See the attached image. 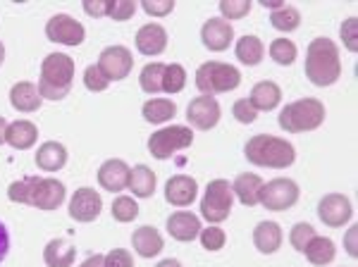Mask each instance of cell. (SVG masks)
Returning a JSON list of instances; mask_svg holds the SVG:
<instances>
[{
	"label": "cell",
	"mask_w": 358,
	"mask_h": 267,
	"mask_svg": "<svg viewBox=\"0 0 358 267\" xmlns=\"http://www.w3.org/2000/svg\"><path fill=\"white\" fill-rule=\"evenodd\" d=\"M67 189L60 179L55 177H22L8 187V199L13 203H22V205H31L36 210L53 212L65 203Z\"/></svg>",
	"instance_id": "1"
},
{
	"label": "cell",
	"mask_w": 358,
	"mask_h": 267,
	"mask_svg": "<svg viewBox=\"0 0 358 267\" xmlns=\"http://www.w3.org/2000/svg\"><path fill=\"white\" fill-rule=\"evenodd\" d=\"M306 79L313 86H332L342 77V60H339V45L327 36H317L306 48Z\"/></svg>",
	"instance_id": "2"
},
{
	"label": "cell",
	"mask_w": 358,
	"mask_h": 267,
	"mask_svg": "<svg viewBox=\"0 0 358 267\" xmlns=\"http://www.w3.org/2000/svg\"><path fill=\"white\" fill-rule=\"evenodd\" d=\"M244 158L256 167L287 170L296 162V148L292 141L273 134H256L244 143Z\"/></svg>",
	"instance_id": "3"
},
{
	"label": "cell",
	"mask_w": 358,
	"mask_h": 267,
	"mask_svg": "<svg viewBox=\"0 0 358 267\" xmlns=\"http://www.w3.org/2000/svg\"><path fill=\"white\" fill-rule=\"evenodd\" d=\"M74 60L67 53H50L41 62V77H38V94L43 101H62L72 91L74 81Z\"/></svg>",
	"instance_id": "4"
},
{
	"label": "cell",
	"mask_w": 358,
	"mask_h": 267,
	"mask_svg": "<svg viewBox=\"0 0 358 267\" xmlns=\"http://www.w3.org/2000/svg\"><path fill=\"white\" fill-rule=\"evenodd\" d=\"M325 115H327V110L320 98H299V101L287 103V106L280 110L277 124L287 134L315 131L317 127H322Z\"/></svg>",
	"instance_id": "5"
},
{
	"label": "cell",
	"mask_w": 358,
	"mask_h": 267,
	"mask_svg": "<svg viewBox=\"0 0 358 267\" xmlns=\"http://www.w3.org/2000/svg\"><path fill=\"white\" fill-rule=\"evenodd\" d=\"M241 84V72L229 62H203L196 69V89L201 91V96H217V94H229V91L239 89Z\"/></svg>",
	"instance_id": "6"
},
{
	"label": "cell",
	"mask_w": 358,
	"mask_h": 267,
	"mask_svg": "<svg viewBox=\"0 0 358 267\" xmlns=\"http://www.w3.org/2000/svg\"><path fill=\"white\" fill-rule=\"evenodd\" d=\"M234 205V194H232V184L227 179H213L208 182L206 194L201 199V215L208 224H220L232 215Z\"/></svg>",
	"instance_id": "7"
},
{
	"label": "cell",
	"mask_w": 358,
	"mask_h": 267,
	"mask_svg": "<svg viewBox=\"0 0 358 267\" xmlns=\"http://www.w3.org/2000/svg\"><path fill=\"white\" fill-rule=\"evenodd\" d=\"M194 143V129L187 124H170L163 127L148 136V153L153 155L155 160H167L172 158L179 150H187Z\"/></svg>",
	"instance_id": "8"
},
{
	"label": "cell",
	"mask_w": 358,
	"mask_h": 267,
	"mask_svg": "<svg viewBox=\"0 0 358 267\" xmlns=\"http://www.w3.org/2000/svg\"><path fill=\"white\" fill-rule=\"evenodd\" d=\"M299 196H301V189H299V184L294 182V179L277 177V179H270L268 184H263L261 203H258V205H263L265 210H270V212H282L296 205Z\"/></svg>",
	"instance_id": "9"
},
{
	"label": "cell",
	"mask_w": 358,
	"mask_h": 267,
	"mask_svg": "<svg viewBox=\"0 0 358 267\" xmlns=\"http://www.w3.org/2000/svg\"><path fill=\"white\" fill-rule=\"evenodd\" d=\"M45 36H48V41H53V43L77 48V45L84 43L86 29H84L82 22H77L72 15L57 13L45 22Z\"/></svg>",
	"instance_id": "10"
},
{
	"label": "cell",
	"mask_w": 358,
	"mask_h": 267,
	"mask_svg": "<svg viewBox=\"0 0 358 267\" xmlns=\"http://www.w3.org/2000/svg\"><path fill=\"white\" fill-rule=\"evenodd\" d=\"M98 69L108 77V81H122L131 74L134 67V55L127 45H108L98 55Z\"/></svg>",
	"instance_id": "11"
},
{
	"label": "cell",
	"mask_w": 358,
	"mask_h": 267,
	"mask_svg": "<svg viewBox=\"0 0 358 267\" xmlns=\"http://www.w3.org/2000/svg\"><path fill=\"white\" fill-rule=\"evenodd\" d=\"M317 217H320V222L327 224V227L339 229L351 222V217H354V205H351V201L346 199L344 194H327L317 201Z\"/></svg>",
	"instance_id": "12"
},
{
	"label": "cell",
	"mask_w": 358,
	"mask_h": 267,
	"mask_svg": "<svg viewBox=\"0 0 358 267\" xmlns=\"http://www.w3.org/2000/svg\"><path fill=\"white\" fill-rule=\"evenodd\" d=\"M101 210H103V196L91 187H82L74 191L72 199H69V208H67L69 217L82 224L96 222Z\"/></svg>",
	"instance_id": "13"
},
{
	"label": "cell",
	"mask_w": 358,
	"mask_h": 267,
	"mask_svg": "<svg viewBox=\"0 0 358 267\" xmlns=\"http://www.w3.org/2000/svg\"><path fill=\"white\" fill-rule=\"evenodd\" d=\"M220 117H222V108L213 96H199L187 106L189 124H192L194 129H199V131L215 129Z\"/></svg>",
	"instance_id": "14"
},
{
	"label": "cell",
	"mask_w": 358,
	"mask_h": 267,
	"mask_svg": "<svg viewBox=\"0 0 358 267\" xmlns=\"http://www.w3.org/2000/svg\"><path fill=\"white\" fill-rule=\"evenodd\" d=\"M201 41H203V45L208 50L222 53V50H227L229 45H232L234 27L229 24L227 20H222V17H210V20L203 22V27H201Z\"/></svg>",
	"instance_id": "15"
},
{
	"label": "cell",
	"mask_w": 358,
	"mask_h": 267,
	"mask_svg": "<svg viewBox=\"0 0 358 267\" xmlns=\"http://www.w3.org/2000/svg\"><path fill=\"white\" fill-rule=\"evenodd\" d=\"M129 172H131V167L127 165L124 160L110 158L98 167L96 177L103 191H108V194H122L127 189V184H129Z\"/></svg>",
	"instance_id": "16"
},
{
	"label": "cell",
	"mask_w": 358,
	"mask_h": 267,
	"mask_svg": "<svg viewBox=\"0 0 358 267\" xmlns=\"http://www.w3.org/2000/svg\"><path fill=\"white\" fill-rule=\"evenodd\" d=\"M199 196V182L192 174H175L167 179L165 184V201L175 208H187L192 205Z\"/></svg>",
	"instance_id": "17"
},
{
	"label": "cell",
	"mask_w": 358,
	"mask_h": 267,
	"mask_svg": "<svg viewBox=\"0 0 358 267\" xmlns=\"http://www.w3.org/2000/svg\"><path fill=\"white\" fill-rule=\"evenodd\" d=\"M165 229L167 234L172 236L175 241H182V243H189L194 239H199L201 234V217L189 210H179V212H172L165 222Z\"/></svg>",
	"instance_id": "18"
},
{
	"label": "cell",
	"mask_w": 358,
	"mask_h": 267,
	"mask_svg": "<svg viewBox=\"0 0 358 267\" xmlns=\"http://www.w3.org/2000/svg\"><path fill=\"white\" fill-rule=\"evenodd\" d=\"M167 48V31L158 22H148L136 31V50L146 57L163 55Z\"/></svg>",
	"instance_id": "19"
},
{
	"label": "cell",
	"mask_w": 358,
	"mask_h": 267,
	"mask_svg": "<svg viewBox=\"0 0 358 267\" xmlns=\"http://www.w3.org/2000/svg\"><path fill=\"white\" fill-rule=\"evenodd\" d=\"M282 241H285L282 227L273 219H263V222H258L253 227V246H256L258 253L273 255L282 248Z\"/></svg>",
	"instance_id": "20"
},
{
	"label": "cell",
	"mask_w": 358,
	"mask_h": 267,
	"mask_svg": "<svg viewBox=\"0 0 358 267\" xmlns=\"http://www.w3.org/2000/svg\"><path fill=\"white\" fill-rule=\"evenodd\" d=\"M263 179L253 172H241L234 177L232 182V194L234 199L246 208H253L261 203V189H263Z\"/></svg>",
	"instance_id": "21"
},
{
	"label": "cell",
	"mask_w": 358,
	"mask_h": 267,
	"mask_svg": "<svg viewBox=\"0 0 358 267\" xmlns=\"http://www.w3.org/2000/svg\"><path fill=\"white\" fill-rule=\"evenodd\" d=\"M10 106H13L17 113H36L38 108L43 106V98L38 94V86L34 81H17V84L10 89Z\"/></svg>",
	"instance_id": "22"
},
{
	"label": "cell",
	"mask_w": 358,
	"mask_h": 267,
	"mask_svg": "<svg viewBox=\"0 0 358 267\" xmlns=\"http://www.w3.org/2000/svg\"><path fill=\"white\" fill-rule=\"evenodd\" d=\"M77 258V246L67 236L50 239L43 248V263L45 267H72Z\"/></svg>",
	"instance_id": "23"
},
{
	"label": "cell",
	"mask_w": 358,
	"mask_h": 267,
	"mask_svg": "<svg viewBox=\"0 0 358 267\" xmlns=\"http://www.w3.org/2000/svg\"><path fill=\"white\" fill-rule=\"evenodd\" d=\"M38 141V127L29 120H17L10 122L8 131H5V143L13 146L15 150H29L34 148Z\"/></svg>",
	"instance_id": "24"
},
{
	"label": "cell",
	"mask_w": 358,
	"mask_h": 267,
	"mask_svg": "<svg viewBox=\"0 0 358 267\" xmlns=\"http://www.w3.org/2000/svg\"><path fill=\"white\" fill-rule=\"evenodd\" d=\"M131 246H134V251L141 255V258H155V255L163 253L165 239L155 227L143 224V227H138L134 234H131Z\"/></svg>",
	"instance_id": "25"
},
{
	"label": "cell",
	"mask_w": 358,
	"mask_h": 267,
	"mask_svg": "<svg viewBox=\"0 0 358 267\" xmlns=\"http://www.w3.org/2000/svg\"><path fill=\"white\" fill-rule=\"evenodd\" d=\"M248 103H251L258 113H270V110H275L282 103L280 84H275V81H270V79L258 81L251 89V94H248Z\"/></svg>",
	"instance_id": "26"
},
{
	"label": "cell",
	"mask_w": 358,
	"mask_h": 267,
	"mask_svg": "<svg viewBox=\"0 0 358 267\" xmlns=\"http://www.w3.org/2000/svg\"><path fill=\"white\" fill-rule=\"evenodd\" d=\"M67 158H69V153H67V148H65V143H60V141H45L38 146L36 150V165H38V170H43V172H60L62 167L67 165Z\"/></svg>",
	"instance_id": "27"
},
{
	"label": "cell",
	"mask_w": 358,
	"mask_h": 267,
	"mask_svg": "<svg viewBox=\"0 0 358 267\" xmlns=\"http://www.w3.org/2000/svg\"><path fill=\"white\" fill-rule=\"evenodd\" d=\"M234 55H236V60H239L241 65L256 67V65H261L263 57H265V45H263V41L258 36L246 34V36H241L234 43Z\"/></svg>",
	"instance_id": "28"
},
{
	"label": "cell",
	"mask_w": 358,
	"mask_h": 267,
	"mask_svg": "<svg viewBox=\"0 0 358 267\" xmlns=\"http://www.w3.org/2000/svg\"><path fill=\"white\" fill-rule=\"evenodd\" d=\"M303 255L310 265L325 267V265H330L334 260V255H337V246H334V241L330 239V236H317L315 234L308 246H306Z\"/></svg>",
	"instance_id": "29"
},
{
	"label": "cell",
	"mask_w": 358,
	"mask_h": 267,
	"mask_svg": "<svg viewBox=\"0 0 358 267\" xmlns=\"http://www.w3.org/2000/svg\"><path fill=\"white\" fill-rule=\"evenodd\" d=\"M127 189L134 194V199H151L155 191V172L148 165H134L129 172Z\"/></svg>",
	"instance_id": "30"
},
{
	"label": "cell",
	"mask_w": 358,
	"mask_h": 267,
	"mask_svg": "<svg viewBox=\"0 0 358 267\" xmlns=\"http://www.w3.org/2000/svg\"><path fill=\"white\" fill-rule=\"evenodd\" d=\"M141 115L148 124H165L177 115V106L170 98H148L141 108Z\"/></svg>",
	"instance_id": "31"
},
{
	"label": "cell",
	"mask_w": 358,
	"mask_h": 267,
	"mask_svg": "<svg viewBox=\"0 0 358 267\" xmlns=\"http://www.w3.org/2000/svg\"><path fill=\"white\" fill-rule=\"evenodd\" d=\"M163 74H165V62H148L138 74V86L143 94H160L163 91Z\"/></svg>",
	"instance_id": "32"
},
{
	"label": "cell",
	"mask_w": 358,
	"mask_h": 267,
	"mask_svg": "<svg viewBox=\"0 0 358 267\" xmlns=\"http://www.w3.org/2000/svg\"><path fill=\"white\" fill-rule=\"evenodd\" d=\"M270 24H273L277 31L292 34V31H296V29L301 27V13H299L294 5H285V8L270 13Z\"/></svg>",
	"instance_id": "33"
},
{
	"label": "cell",
	"mask_w": 358,
	"mask_h": 267,
	"mask_svg": "<svg viewBox=\"0 0 358 267\" xmlns=\"http://www.w3.org/2000/svg\"><path fill=\"white\" fill-rule=\"evenodd\" d=\"M268 55L273 57L277 65L289 67V65H294V60H296L299 48H296V43H294V41L282 36V38H275L273 43L268 45Z\"/></svg>",
	"instance_id": "34"
},
{
	"label": "cell",
	"mask_w": 358,
	"mask_h": 267,
	"mask_svg": "<svg viewBox=\"0 0 358 267\" xmlns=\"http://www.w3.org/2000/svg\"><path fill=\"white\" fill-rule=\"evenodd\" d=\"M184 86H187V69L182 65H177V62H172V65H165V74H163V91L170 96L175 94H182Z\"/></svg>",
	"instance_id": "35"
},
{
	"label": "cell",
	"mask_w": 358,
	"mask_h": 267,
	"mask_svg": "<svg viewBox=\"0 0 358 267\" xmlns=\"http://www.w3.org/2000/svg\"><path fill=\"white\" fill-rule=\"evenodd\" d=\"M138 217V203L131 196H117L113 201V219L115 222L129 224Z\"/></svg>",
	"instance_id": "36"
},
{
	"label": "cell",
	"mask_w": 358,
	"mask_h": 267,
	"mask_svg": "<svg viewBox=\"0 0 358 267\" xmlns=\"http://www.w3.org/2000/svg\"><path fill=\"white\" fill-rule=\"evenodd\" d=\"M199 241H201V246H203L206 251L215 253V251H222V248L227 246V234H224L222 227H217V224H210V227L201 229Z\"/></svg>",
	"instance_id": "37"
},
{
	"label": "cell",
	"mask_w": 358,
	"mask_h": 267,
	"mask_svg": "<svg viewBox=\"0 0 358 267\" xmlns=\"http://www.w3.org/2000/svg\"><path fill=\"white\" fill-rule=\"evenodd\" d=\"M313 236H315L313 224H308V222H296V224L292 227V231H289V243H292L294 251L303 253V251H306V246H308Z\"/></svg>",
	"instance_id": "38"
},
{
	"label": "cell",
	"mask_w": 358,
	"mask_h": 267,
	"mask_svg": "<svg viewBox=\"0 0 358 267\" xmlns=\"http://www.w3.org/2000/svg\"><path fill=\"white\" fill-rule=\"evenodd\" d=\"M251 13V3L248 0H220V17L227 22L244 20Z\"/></svg>",
	"instance_id": "39"
},
{
	"label": "cell",
	"mask_w": 358,
	"mask_h": 267,
	"mask_svg": "<svg viewBox=\"0 0 358 267\" xmlns=\"http://www.w3.org/2000/svg\"><path fill=\"white\" fill-rule=\"evenodd\" d=\"M84 86L91 91V94H103V91L110 86V81H108L106 74L98 69V65H89L84 69Z\"/></svg>",
	"instance_id": "40"
},
{
	"label": "cell",
	"mask_w": 358,
	"mask_h": 267,
	"mask_svg": "<svg viewBox=\"0 0 358 267\" xmlns=\"http://www.w3.org/2000/svg\"><path fill=\"white\" fill-rule=\"evenodd\" d=\"M339 36L344 41V48L349 53H358V20L356 17H349L344 22L342 29H339Z\"/></svg>",
	"instance_id": "41"
},
{
	"label": "cell",
	"mask_w": 358,
	"mask_h": 267,
	"mask_svg": "<svg viewBox=\"0 0 358 267\" xmlns=\"http://www.w3.org/2000/svg\"><path fill=\"white\" fill-rule=\"evenodd\" d=\"M136 15V3L131 0H110V10H108V17L115 22H127Z\"/></svg>",
	"instance_id": "42"
},
{
	"label": "cell",
	"mask_w": 358,
	"mask_h": 267,
	"mask_svg": "<svg viewBox=\"0 0 358 267\" xmlns=\"http://www.w3.org/2000/svg\"><path fill=\"white\" fill-rule=\"evenodd\" d=\"M232 115L239 124H253L258 117V110L248 103V98H239V101H234V106H232Z\"/></svg>",
	"instance_id": "43"
},
{
	"label": "cell",
	"mask_w": 358,
	"mask_h": 267,
	"mask_svg": "<svg viewBox=\"0 0 358 267\" xmlns=\"http://www.w3.org/2000/svg\"><path fill=\"white\" fill-rule=\"evenodd\" d=\"M141 10L148 17H167L175 10V0H141Z\"/></svg>",
	"instance_id": "44"
},
{
	"label": "cell",
	"mask_w": 358,
	"mask_h": 267,
	"mask_svg": "<svg viewBox=\"0 0 358 267\" xmlns=\"http://www.w3.org/2000/svg\"><path fill=\"white\" fill-rule=\"evenodd\" d=\"M106 267H134V255L124 248H113L106 253Z\"/></svg>",
	"instance_id": "45"
},
{
	"label": "cell",
	"mask_w": 358,
	"mask_h": 267,
	"mask_svg": "<svg viewBox=\"0 0 358 267\" xmlns=\"http://www.w3.org/2000/svg\"><path fill=\"white\" fill-rule=\"evenodd\" d=\"M110 10V0H84V13L89 17H108Z\"/></svg>",
	"instance_id": "46"
},
{
	"label": "cell",
	"mask_w": 358,
	"mask_h": 267,
	"mask_svg": "<svg viewBox=\"0 0 358 267\" xmlns=\"http://www.w3.org/2000/svg\"><path fill=\"white\" fill-rule=\"evenodd\" d=\"M356 236H358V227H356V224H351L349 231H346V236H344V251L349 253L351 258H356V255H358Z\"/></svg>",
	"instance_id": "47"
},
{
	"label": "cell",
	"mask_w": 358,
	"mask_h": 267,
	"mask_svg": "<svg viewBox=\"0 0 358 267\" xmlns=\"http://www.w3.org/2000/svg\"><path fill=\"white\" fill-rule=\"evenodd\" d=\"M8 253H10V231L0 222V263L8 258Z\"/></svg>",
	"instance_id": "48"
},
{
	"label": "cell",
	"mask_w": 358,
	"mask_h": 267,
	"mask_svg": "<svg viewBox=\"0 0 358 267\" xmlns=\"http://www.w3.org/2000/svg\"><path fill=\"white\" fill-rule=\"evenodd\" d=\"M79 267H106V255H101V253L89 255V258H86Z\"/></svg>",
	"instance_id": "49"
},
{
	"label": "cell",
	"mask_w": 358,
	"mask_h": 267,
	"mask_svg": "<svg viewBox=\"0 0 358 267\" xmlns=\"http://www.w3.org/2000/svg\"><path fill=\"white\" fill-rule=\"evenodd\" d=\"M261 5L265 10H270V13H275V10L285 8V0H261Z\"/></svg>",
	"instance_id": "50"
},
{
	"label": "cell",
	"mask_w": 358,
	"mask_h": 267,
	"mask_svg": "<svg viewBox=\"0 0 358 267\" xmlns=\"http://www.w3.org/2000/svg\"><path fill=\"white\" fill-rule=\"evenodd\" d=\"M155 267H184V265L179 263V260H175V258H167V260H160Z\"/></svg>",
	"instance_id": "51"
},
{
	"label": "cell",
	"mask_w": 358,
	"mask_h": 267,
	"mask_svg": "<svg viewBox=\"0 0 358 267\" xmlns=\"http://www.w3.org/2000/svg\"><path fill=\"white\" fill-rule=\"evenodd\" d=\"M5 131H8V120L0 117V146L5 143Z\"/></svg>",
	"instance_id": "52"
},
{
	"label": "cell",
	"mask_w": 358,
	"mask_h": 267,
	"mask_svg": "<svg viewBox=\"0 0 358 267\" xmlns=\"http://www.w3.org/2000/svg\"><path fill=\"white\" fill-rule=\"evenodd\" d=\"M3 62H5V45H3V41H0V67H3Z\"/></svg>",
	"instance_id": "53"
}]
</instances>
